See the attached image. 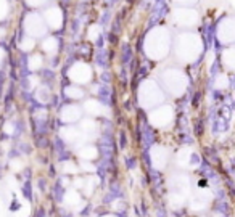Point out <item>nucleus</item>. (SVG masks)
I'll return each mask as SVG.
<instances>
[{
    "label": "nucleus",
    "instance_id": "nucleus-1",
    "mask_svg": "<svg viewBox=\"0 0 235 217\" xmlns=\"http://www.w3.org/2000/svg\"><path fill=\"white\" fill-rule=\"evenodd\" d=\"M168 42H169V37L164 27H155L148 34V37H147V52L151 53L153 48H160V56H161L166 52L164 48L168 47Z\"/></svg>",
    "mask_w": 235,
    "mask_h": 217
},
{
    "label": "nucleus",
    "instance_id": "nucleus-2",
    "mask_svg": "<svg viewBox=\"0 0 235 217\" xmlns=\"http://www.w3.org/2000/svg\"><path fill=\"white\" fill-rule=\"evenodd\" d=\"M172 19L177 26H195L198 23V13L193 8H185V7H180V8H176L172 13Z\"/></svg>",
    "mask_w": 235,
    "mask_h": 217
},
{
    "label": "nucleus",
    "instance_id": "nucleus-3",
    "mask_svg": "<svg viewBox=\"0 0 235 217\" xmlns=\"http://www.w3.org/2000/svg\"><path fill=\"white\" fill-rule=\"evenodd\" d=\"M24 27H26V32L29 35H32V37L43 35L47 31L45 21H43V18H41V15H37V13L27 15L26 19H24Z\"/></svg>",
    "mask_w": 235,
    "mask_h": 217
},
{
    "label": "nucleus",
    "instance_id": "nucleus-4",
    "mask_svg": "<svg viewBox=\"0 0 235 217\" xmlns=\"http://www.w3.org/2000/svg\"><path fill=\"white\" fill-rule=\"evenodd\" d=\"M43 21L49 24L52 29H60L63 24V13L58 7H50L49 10H45L43 15Z\"/></svg>",
    "mask_w": 235,
    "mask_h": 217
},
{
    "label": "nucleus",
    "instance_id": "nucleus-5",
    "mask_svg": "<svg viewBox=\"0 0 235 217\" xmlns=\"http://www.w3.org/2000/svg\"><path fill=\"white\" fill-rule=\"evenodd\" d=\"M57 40L55 39H47L45 42H43V48L47 50V52H55V48H57Z\"/></svg>",
    "mask_w": 235,
    "mask_h": 217
},
{
    "label": "nucleus",
    "instance_id": "nucleus-6",
    "mask_svg": "<svg viewBox=\"0 0 235 217\" xmlns=\"http://www.w3.org/2000/svg\"><path fill=\"white\" fill-rule=\"evenodd\" d=\"M8 13V2L7 0H0V19H3Z\"/></svg>",
    "mask_w": 235,
    "mask_h": 217
},
{
    "label": "nucleus",
    "instance_id": "nucleus-7",
    "mask_svg": "<svg viewBox=\"0 0 235 217\" xmlns=\"http://www.w3.org/2000/svg\"><path fill=\"white\" fill-rule=\"evenodd\" d=\"M198 0H174V3H177L179 7H193L195 3H197Z\"/></svg>",
    "mask_w": 235,
    "mask_h": 217
},
{
    "label": "nucleus",
    "instance_id": "nucleus-8",
    "mask_svg": "<svg viewBox=\"0 0 235 217\" xmlns=\"http://www.w3.org/2000/svg\"><path fill=\"white\" fill-rule=\"evenodd\" d=\"M45 2L47 0H26V3L31 7H42V5H45Z\"/></svg>",
    "mask_w": 235,
    "mask_h": 217
},
{
    "label": "nucleus",
    "instance_id": "nucleus-9",
    "mask_svg": "<svg viewBox=\"0 0 235 217\" xmlns=\"http://www.w3.org/2000/svg\"><path fill=\"white\" fill-rule=\"evenodd\" d=\"M21 45H23V48L24 50H29V48H32L34 47V40L32 39H24V42H23Z\"/></svg>",
    "mask_w": 235,
    "mask_h": 217
},
{
    "label": "nucleus",
    "instance_id": "nucleus-10",
    "mask_svg": "<svg viewBox=\"0 0 235 217\" xmlns=\"http://www.w3.org/2000/svg\"><path fill=\"white\" fill-rule=\"evenodd\" d=\"M39 61H41V58H37V56L32 58V65H31V66H32V68H37V66H39Z\"/></svg>",
    "mask_w": 235,
    "mask_h": 217
}]
</instances>
